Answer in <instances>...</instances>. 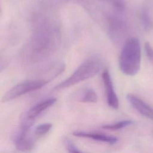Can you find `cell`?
<instances>
[{
  "label": "cell",
  "mask_w": 153,
  "mask_h": 153,
  "mask_svg": "<svg viewBox=\"0 0 153 153\" xmlns=\"http://www.w3.org/2000/svg\"><path fill=\"white\" fill-rule=\"evenodd\" d=\"M102 78L106 93L107 103L109 106L114 109H117L119 106V101L114 90L111 75L107 69H105L103 71Z\"/></svg>",
  "instance_id": "5b68a950"
},
{
  "label": "cell",
  "mask_w": 153,
  "mask_h": 153,
  "mask_svg": "<svg viewBox=\"0 0 153 153\" xmlns=\"http://www.w3.org/2000/svg\"><path fill=\"white\" fill-rule=\"evenodd\" d=\"M140 20L142 25L146 29H149L152 26V23L150 17L148 9L143 8L140 13Z\"/></svg>",
  "instance_id": "4fadbf2b"
},
{
  "label": "cell",
  "mask_w": 153,
  "mask_h": 153,
  "mask_svg": "<svg viewBox=\"0 0 153 153\" xmlns=\"http://www.w3.org/2000/svg\"><path fill=\"white\" fill-rule=\"evenodd\" d=\"M144 47L147 57L153 63V48L148 42L145 43Z\"/></svg>",
  "instance_id": "9a60e30c"
},
{
  "label": "cell",
  "mask_w": 153,
  "mask_h": 153,
  "mask_svg": "<svg viewBox=\"0 0 153 153\" xmlns=\"http://www.w3.org/2000/svg\"><path fill=\"white\" fill-rule=\"evenodd\" d=\"M56 102V99L54 97H50L39 102L27 111L23 120L32 124L34 120L38 117H39L45 110L52 106Z\"/></svg>",
  "instance_id": "8992f818"
},
{
  "label": "cell",
  "mask_w": 153,
  "mask_h": 153,
  "mask_svg": "<svg viewBox=\"0 0 153 153\" xmlns=\"http://www.w3.org/2000/svg\"><path fill=\"white\" fill-rule=\"evenodd\" d=\"M72 134L76 137L88 138L94 140L107 143L111 145H114L116 143H117L118 141V138L115 136H109V135H107L103 133H99L75 131L73 132Z\"/></svg>",
  "instance_id": "ba28073f"
},
{
  "label": "cell",
  "mask_w": 153,
  "mask_h": 153,
  "mask_svg": "<svg viewBox=\"0 0 153 153\" xmlns=\"http://www.w3.org/2000/svg\"><path fill=\"white\" fill-rule=\"evenodd\" d=\"M57 30L49 23H44L39 26L28 44L27 56L33 59H38L47 56L56 45L57 41Z\"/></svg>",
  "instance_id": "6da1fadb"
},
{
  "label": "cell",
  "mask_w": 153,
  "mask_h": 153,
  "mask_svg": "<svg viewBox=\"0 0 153 153\" xmlns=\"http://www.w3.org/2000/svg\"><path fill=\"white\" fill-rule=\"evenodd\" d=\"M66 148L68 151L69 153H82L79 149L76 147V146L69 140H66Z\"/></svg>",
  "instance_id": "5bb4252c"
},
{
  "label": "cell",
  "mask_w": 153,
  "mask_h": 153,
  "mask_svg": "<svg viewBox=\"0 0 153 153\" xmlns=\"http://www.w3.org/2000/svg\"><path fill=\"white\" fill-rule=\"evenodd\" d=\"M27 133L20 130V132L16 136L14 140L17 149L23 152H30L33 148V143L27 138Z\"/></svg>",
  "instance_id": "9c48e42d"
},
{
  "label": "cell",
  "mask_w": 153,
  "mask_h": 153,
  "mask_svg": "<svg viewBox=\"0 0 153 153\" xmlns=\"http://www.w3.org/2000/svg\"><path fill=\"white\" fill-rule=\"evenodd\" d=\"M48 82L49 81L47 79H29L22 81L8 90L3 96L2 102H10L25 94L39 90Z\"/></svg>",
  "instance_id": "277c9868"
},
{
  "label": "cell",
  "mask_w": 153,
  "mask_h": 153,
  "mask_svg": "<svg viewBox=\"0 0 153 153\" xmlns=\"http://www.w3.org/2000/svg\"><path fill=\"white\" fill-rule=\"evenodd\" d=\"M141 49L140 41L136 37H130L124 42L119 57V67L125 75L133 76L140 67Z\"/></svg>",
  "instance_id": "7a4b0ae2"
},
{
  "label": "cell",
  "mask_w": 153,
  "mask_h": 153,
  "mask_svg": "<svg viewBox=\"0 0 153 153\" xmlns=\"http://www.w3.org/2000/svg\"><path fill=\"white\" fill-rule=\"evenodd\" d=\"M129 103L140 114L153 120V108L134 94L129 93L126 96Z\"/></svg>",
  "instance_id": "52a82bcc"
},
{
  "label": "cell",
  "mask_w": 153,
  "mask_h": 153,
  "mask_svg": "<svg viewBox=\"0 0 153 153\" xmlns=\"http://www.w3.org/2000/svg\"><path fill=\"white\" fill-rule=\"evenodd\" d=\"M97 99L98 96L96 92L90 88L85 89L80 97V101L85 103H96Z\"/></svg>",
  "instance_id": "30bf717a"
},
{
  "label": "cell",
  "mask_w": 153,
  "mask_h": 153,
  "mask_svg": "<svg viewBox=\"0 0 153 153\" xmlns=\"http://www.w3.org/2000/svg\"><path fill=\"white\" fill-rule=\"evenodd\" d=\"M53 125L51 123H46L37 126L34 130V134L37 137H41L47 134L51 129Z\"/></svg>",
  "instance_id": "7c38bea8"
},
{
  "label": "cell",
  "mask_w": 153,
  "mask_h": 153,
  "mask_svg": "<svg viewBox=\"0 0 153 153\" xmlns=\"http://www.w3.org/2000/svg\"><path fill=\"white\" fill-rule=\"evenodd\" d=\"M102 68V63L96 57H91L82 62L66 79L56 85L53 90L68 88L95 76Z\"/></svg>",
  "instance_id": "3957f363"
},
{
  "label": "cell",
  "mask_w": 153,
  "mask_h": 153,
  "mask_svg": "<svg viewBox=\"0 0 153 153\" xmlns=\"http://www.w3.org/2000/svg\"><path fill=\"white\" fill-rule=\"evenodd\" d=\"M133 123V121L131 120H123L118 122H117L114 124H105L102 126L101 127L106 129V130H117L123 128H124L127 126L131 125Z\"/></svg>",
  "instance_id": "8fae6325"
}]
</instances>
